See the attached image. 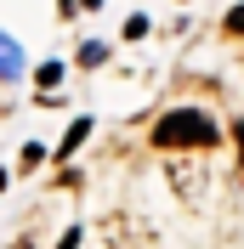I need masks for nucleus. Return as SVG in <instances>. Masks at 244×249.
I'll list each match as a JSON object with an SVG mask.
<instances>
[{
    "instance_id": "obj_8",
    "label": "nucleus",
    "mask_w": 244,
    "mask_h": 249,
    "mask_svg": "<svg viewBox=\"0 0 244 249\" xmlns=\"http://www.w3.org/2000/svg\"><path fill=\"white\" fill-rule=\"evenodd\" d=\"M57 249H80V227H74V232H62V238H57Z\"/></svg>"
},
{
    "instance_id": "obj_4",
    "label": "nucleus",
    "mask_w": 244,
    "mask_h": 249,
    "mask_svg": "<svg viewBox=\"0 0 244 249\" xmlns=\"http://www.w3.org/2000/svg\"><path fill=\"white\" fill-rule=\"evenodd\" d=\"M17 68H23V57H17V46L6 40V34H0V79H12Z\"/></svg>"
},
{
    "instance_id": "obj_10",
    "label": "nucleus",
    "mask_w": 244,
    "mask_h": 249,
    "mask_svg": "<svg viewBox=\"0 0 244 249\" xmlns=\"http://www.w3.org/2000/svg\"><path fill=\"white\" fill-rule=\"evenodd\" d=\"M97 6H102V0H85V12H97Z\"/></svg>"
},
{
    "instance_id": "obj_2",
    "label": "nucleus",
    "mask_w": 244,
    "mask_h": 249,
    "mask_svg": "<svg viewBox=\"0 0 244 249\" xmlns=\"http://www.w3.org/2000/svg\"><path fill=\"white\" fill-rule=\"evenodd\" d=\"M165 176H170V187H176V193H182L187 204H199V198H204V176H210V170H204L199 159H182V153H176Z\"/></svg>"
},
{
    "instance_id": "obj_11",
    "label": "nucleus",
    "mask_w": 244,
    "mask_h": 249,
    "mask_svg": "<svg viewBox=\"0 0 244 249\" xmlns=\"http://www.w3.org/2000/svg\"><path fill=\"white\" fill-rule=\"evenodd\" d=\"M12 249H34V244H29V238H23V244H12Z\"/></svg>"
},
{
    "instance_id": "obj_1",
    "label": "nucleus",
    "mask_w": 244,
    "mask_h": 249,
    "mask_svg": "<svg viewBox=\"0 0 244 249\" xmlns=\"http://www.w3.org/2000/svg\"><path fill=\"white\" fill-rule=\"evenodd\" d=\"M222 136L216 130L210 113H199V108H170L165 119H159V130H153V142L165 147V153H187V147H210V142Z\"/></svg>"
},
{
    "instance_id": "obj_5",
    "label": "nucleus",
    "mask_w": 244,
    "mask_h": 249,
    "mask_svg": "<svg viewBox=\"0 0 244 249\" xmlns=\"http://www.w3.org/2000/svg\"><path fill=\"white\" fill-rule=\"evenodd\" d=\"M40 159H46V147H40V142H29V147H23V159H17V170H40Z\"/></svg>"
},
{
    "instance_id": "obj_7",
    "label": "nucleus",
    "mask_w": 244,
    "mask_h": 249,
    "mask_svg": "<svg viewBox=\"0 0 244 249\" xmlns=\"http://www.w3.org/2000/svg\"><path fill=\"white\" fill-rule=\"evenodd\" d=\"M227 34H233V40H244V6H239V12H227Z\"/></svg>"
},
{
    "instance_id": "obj_6",
    "label": "nucleus",
    "mask_w": 244,
    "mask_h": 249,
    "mask_svg": "<svg viewBox=\"0 0 244 249\" xmlns=\"http://www.w3.org/2000/svg\"><path fill=\"white\" fill-rule=\"evenodd\" d=\"M85 130H91V119H80V124H74V130H68V136H62V153H74L80 142H85Z\"/></svg>"
},
{
    "instance_id": "obj_3",
    "label": "nucleus",
    "mask_w": 244,
    "mask_h": 249,
    "mask_svg": "<svg viewBox=\"0 0 244 249\" xmlns=\"http://www.w3.org/2000/svg\"><path fill=\"white\" fill-rule=\"evenodd\" d=\"M102 232H108V244H114V249H137V244H142V232H137V227H125V215H108Z\"/></svg>"
},
{
    "instance_id": "obj_9",
    "label": "nucleus",
    "mask_w": 244,
    "mask_h": 249,
    "mask_svg": "<svg viewBox=\"0 0 244 249\" xmlns=\"http://www.w3.org/2000/svg\"><path fill=\"white\" fill-rule=\"evenodd\" d=\"M233 142H239V170H244V119L233 124Z\"/></svg>"
}]
</instances>
